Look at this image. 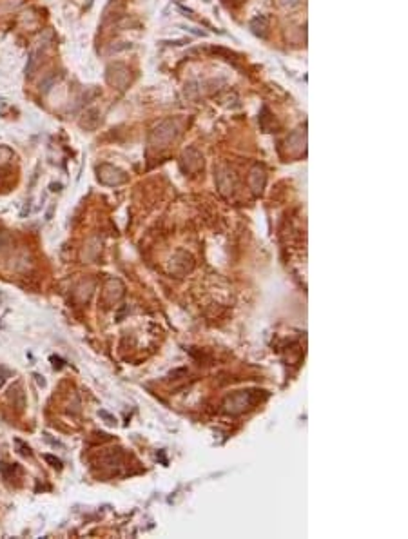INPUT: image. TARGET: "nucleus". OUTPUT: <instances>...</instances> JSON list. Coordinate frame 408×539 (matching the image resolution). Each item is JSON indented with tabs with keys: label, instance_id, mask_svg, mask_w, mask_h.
<instances>
[{
	"label": "nucleus",
	"instance_id": "obj_1",
	"mask_svg": "<svg viewBox=\"0 0 408 539\" xmlns=\"http://www.w3.org/2000/svg\"><path fill=\"white\" fill-rule=\"evenodd\" d=\"M46 460H48L49 463H53V467H60V461H58V460H55L53 456H46Z\"/></svg>",
	"mask_w": 408,
	"mask_h": 539
}]
</instances>
